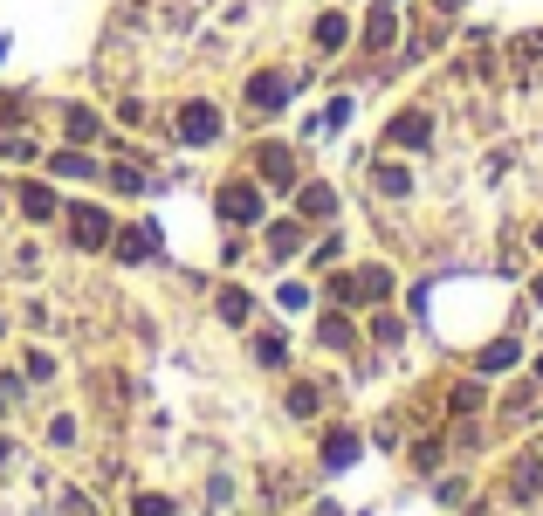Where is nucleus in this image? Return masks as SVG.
Masks as SVG:
<instances>
[{
    "label": "nucleus",
    "mask_w": 543,
    "mask_h": 516,
    "mask_svg": "<svg viewBox=\"0 0 543 516\" xmlns=\"http://www.w3.org/2000/svg\"><path fill=\"white\" fill-rule=\"evenodd\" d=\"M117 255H125V262H145V255H152V235H145V228H131V235H117Z\"/></svg>",
    "instance_id": "obj_17"
},
{
    "label": "nucleus",
    "mask_w": 543,
    "mask_h": 516,
    "mask_svg": "<svg viewBox=\"0 0 543 516\" xmlns=\"http://www.w3.org/2000/svg\"><path fill=\"white\" fill-rule=\"evenodd\" d=\"M303 248V228H296V220H276V228H268V255H296Z\"/></svg>",
    "instance_id": "obj_15"
},
{
    "label": "nucleus",
    "mask_w": 543,
    "mask_h": 516,
    "mask_svg": "<svg viewBox=\"0 0 543 516\" xmlns=\"http://www.w3.org/2000/svg\"><path fill=\"white\" fill-rule=\"evenodd\" d=\"M110 187H117V193H138L145 172H138V166H117V172H110Z\"/></svg>",
    "instance_id": "obj_22"
},
{
    "label": "nucleus",
    "mask_w": 543,
    "mask_h": 516,
    "mask_svg": "<svg viewBox=\"0 0 543 516\" xmlns=\"http://www.w3.org/2000/svg\"><path fill=\"white\" fill-rule=\"evenodd\" d=\"M537 379H543V365H537Z\"/></svg>",
    "instance_id": "obj_29"
},
{
    "label": "nucleus",
    "mask_w": 543,
    "mask_h": 516,
    "mask_svg": "<svg viewBox=\"0 0 543 516\" xmlns=\"http://www.w3.org/2000/svg\"><path fill=\"white\" fill-rule=\"evenodd\" d=\"M296 214L303 220H330L337 214V193H330L324 179H310V187H296Z\"/></svg>",
    "instance_id": "obj_7"
},
{
    "label": "nucleus",
    "mask_w": 543,
    "mask_h": 516,
    "mask_svg": "<svg viewBox=\"0 0 543 516\" xmlns=\"http://www.w3.org/2000/svg\"><path fill=\"white\" fill-rule=\"evenodd\" d=\"M248 104H255V110H282V104H289V76H276V69L248 76Z\"/></svg>",
    "instance_id": "obj_6"
},
{
    "label": "nucleus",
    "mask_w": 543,
    "mask_h": 516,
    "mask_svg": "<svg viewBox=\"0 0 543 516\" xmlns=\"http://www.w3.org/2000/svg\"><path fill=\"white\" fill-rule=\"evenodd\" d=\"M317 338H324L330 351H351V344H357V330H351V317H337V310H330L324 324H317Z\"/></svg>",
    "instance_id": "obj_13"
},
{
    "label": "nucleus",
    "mask_w": 543,
    "mask_h": 516,
    "mask_svg": "<svg viewBox=\"0 0 543 516\" xmlns=\"http://www.w3.org/2000/svg\"><path fill=\"white\" fill-rule=\"evenodd\" d=\"M255 359H262V365H282V338H276V330H268V338H255Z\"/></svg>",
    "instance_id": "obj_23"
},
{
    "label": "nucleus",
    "mask_w": 543,
    "mask_h": 516,
    "mask_svg": "<svg viewBox=\"0 0 543 516\" xmlns=\"http://www.w3.org/2000/svg\"><path fill=\"white\" fill-rule=\"evenodd\" d=\"M310 35H317V48H324V56H337V48L351 42V21H344V15H317Z\"/></svg>",
    "instance_id": "obj_10"
},
{
    "label": "nucleus",
    "mask_w": 543,
    "mask_h": 516,
    "mask_svg": "<svg viewBox=\"0 0 543 516\" xmlns=\"http://www.w3.org/2000/svg\"><path fill=\"white\" fill-rule=\"evenodd\" d=\"M351 454H357V434H330V448H324V461H330V469H344Z\"/></svg>",
    "instance_id": "obj_20"
},
{
    "label": "nucleus",
    "mask_w": 543,
    "mask_h": 516,
    "mask_svg": "<svg viewBox=\"0 0 543 516\" xmlns=\"http://www.w3.org/2000/svg\"><path fill=\"white\" fill-rule=\"evenodd\" d=\"M248 310H255V303L241 297V289H220V317H227V324H248Z\"/></svg>",
    "instance_id": "obj_19"
},
{
    "label": "nucleus",
    "mask_w": 543,
    "mask_h": 516,
    "mask_svg": "<svg viewBox=\"0 0 543 516\" xmlns=\"http://www.w3.org/2000/svg\"><path fill=\"white\" fill-rule=\"evenodd\" d=\"M537 303H543V276H537Z\"/></svg>",
    "instance_id": "obj_26"
},
{
    "label": "nucleus",
    "mask_w": 543,
    "mask_h": 516,
    "mask_svg": "<svg viewBox=\"0 0 543 516\" xmlns=\"http://www.w3.org/2000/svg\"><path fill=\"white\" fill-rule=\"evenodd\" d=\"M48 172H63V179H90L96 158H83V152H55V158H48Z\"/></svg>",
    "instance_id": "obj_16"
},
{
    "label": "nucleus",
    "mask_w": 543,
    "mask_h": 516,
    "mask_svg": "<svg viewBox=\"0 0 543 516\" xmlns=\"http://www.w3.org/2000/svg\"><path fill=\"white\" fill-rule=\"evenodd\" d=\"M0 461H7V440H0Z\"/></svg>",
    "instance_id": "obj_27"
},
{
    "label": "nucleus",
    "mask_w": 543,
    "mask_h": 516,
    "mask_svg": "<svg viewBox=\"0 0 543 516\" xmlns=\"http://www.w3.org/2000/svg\"><path fill=\"white\" fill-rule=\"evenodd\" d=\"M138 516H172V502L166 496H138Z\"/></svg>",
    "instance_id": "obj_24"
},
{
    "label": "nucleus",
    "mask_w": 543,
    "mask_h": 516,
    "mask_svg": "<svg viewBox=\"0 0 543 516\" xmlns=\"http://www.w3.org/2000/svg\"><path fill=\"white\" fill-rule=\"evenodd\" d=\"M317 407H324V392H317V386H296L289 392V413H296V420H310Z\"/></svg>",
    "instance_id": "obj_18"
},
{
    "label": "nucleus",
    "mask_w": 543,
    "mask_h": 516,
    "mask_svg": "<svg viewBox=\"0 0 543 516\" xmlns=\"http://www.w3.org/2000/svg\"><path fill=\"white\" fill-rule=\"evenodd\" d=\"M255 179L276 187V193H289L296 187V152L289 145H255Z\"/></svg>",
    "instance_id": "obj_2"
},
{
    "label": "nucleus",
    "mask_w": 543,
    "mask_h": 516,
    "mask_svg": "<svg viewBox=\"0 0 543 516\" xmlns=\"http://www.w3.org/2000/svg\"><path fill=\"white\" fill-rule=\"evenodd\" d=\"M179 138L186 145H214L220 138V110L214 104H179Z\"/></svg>",
    "instance_id": "obj_3"
},
{
    "label": "nucleus",
    "mask_w": 543,
    "mask_h": 516,
    "mask_svg": "<svg viewBox=\"0 0 543 516\" xmlns=\"http://www.w3.org/2000/svg\"><path fill=\"white\" fill-rule=\"evenodd\" d=\"M372 193H386V200H406V193H413L406 166H372Z\"/></svg>",
    "instance_id": "obj_12"
},
{
    "label": "nucleus",
    "mask_w": 543,
    "mask_h": 516,
    "mask_svg": "<svg viewBox=\"0 0 543 516\" xmlns=\"http://www.w3.org/2000/svg\"><path fill=\"white\" fill-rule=\"evenodd\" d=\"M537 482H543V461H537V454H523V461H516V475H509V496L529 502V496H537Z\"/></svg>",
    "instance_id": "obj_11"
},
{
    "label": "nucleus",
    "mask_w": 543,
    "mask_h": 516,
    "mask_svg": "<svg viewBox=\"0 0 543 516\" xmlns=\"http://www.w3.org/2000/svg\"><path fill=\"white\" fill-rule=\"evenodd\" d=\"M537 248H543V228H537Z\"/></svg>",
    "instance_id": "obj_28"
},
{
    "label": "nucleus",
    "mask_w": 543,
    "mask_h": 516,
    "mask_svg": "<svg viewBox=\"0 0 543 516\" xmlns=\"http://www.w3.org/2000/svg\"><path fill=\"white\" fill-rule=\"evenodd\" d=\"M214 207H220V220H234V228H248V220H262V193H255L248 179H227V187L214 193Z\"/></svg>",
    "instance_id": "obj_1"
},
{
    "label": "nucleus",
    "mask_w": 543,
    "mask_h": 516,
    "mask_svg": "<svg viewBox=\"0 0 543 516\" xmlns=\"http://www.w3.org/2000/svg\"><path fill=\"white\" fill-rule=\"evenodd\" d=\"M63 131H69V138H76V145H90V138H96V131H104V125H96V110L69 104V110H63Z\"/></svg>",
    "instance_id": "obj_14"
},
{
    "label": "nucleus",
    "mask_w": 543,
    "mask_h": 516,
    "mask_svg": "<svg viewBox=\"0 0 543 516\" xmlns=\"http://www.w3.org/2000/svg\"><path fill=\"white\" fill-rule=\"evenodd\" d=\"M392 42H399V21H392V7H372V21H365V48H372V56H386Z\"/></svg>",
    "instance_id": "obj_8"
},
{
    "label": "nucleus",
    "mask_w": 543,
    "mask_h": 516,
    "mask_svg": "<svg viewBox=\"0 0 543 516\" xmlns=\"http://www.w3.org/2000/svg\"><path fill=\"white\" fill-rule=\"evenodd\" d=\"M69 235H76V248H104L110 241V214L104 207H76V214H69Z\"/></svg>",
    "instance_id": "obj_4"
},
{
    "label": "nucleus",
    "mask_w": 543,
    "mask_h": 516,
    "mask_svg": "<svg viewBox=\"0 0 543 516\" xmlns=\"http://www.w3.org/2000/svg\"><path fill=\"white\" fill-rule=\"evenodd\" d=\"M386 145H434V110H406V117H392Z\"/></svg>",
    "instance_id": "obj_5"
},
{
    "label": "nucleus",
    "mask_w": 543,
    "mask_h": 516,
    "mask_svg": "<svg viewBox=\"0 0 543 516\" xmlns=\"http://www.w3.org/2000/svg\"><path fill=\"white\" fill-rule=\"evenodd\" d=\"M21 214H28V220H55V214H63L55 187H21Z\"/></svg>",
    "instance_id": "obj_9"
},
{
    "label": "nucleus",
    "mask_w": 543,
    "mask_h": 516,
    "mask_svg": "<svg viewBox=\"0 0 543 516\" xmlns=\"http://www.w3.org/2000/svg\"><path fill=\"white\" fill-rule=\"evenodd\" d=\"M502 365H516V344L502 338V344H488V351H481V372H502Z\"/></svg>",
    "instance_id": "obj_21"
},
{
    "label": "nucleus",
    "mask_w": 543,
    "mask_h": 516,
    "mask_svg": "<svg viewBox=\"0 0 543 516\" xmlns=\"http://www.w3.org/2000/svg\"><path fill=\"white\" fill-rule=\"evenodd\" d=\"M434 7H440V15H461V0H434Z\"/></svg>",
    "instance_id": "obj_25"
}]
</instances>
